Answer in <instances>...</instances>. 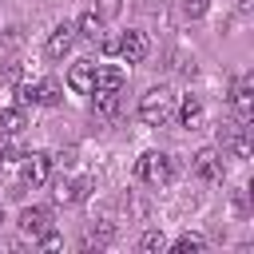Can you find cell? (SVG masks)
<instances>
[{
	"label": "cell",
	"mask_w": 254,
	"mask_h": 254,
	"mask_svg": "<svg viewBox=\"0 0 254 254\" xmlns=\"http://www.w3.org/2000/svg\"><path fill=\"white\" fill-rule=\"evenodd\" d=\"M48 175H52V155H44V151L24 155V163H20V183L24 187H44Z\"/></svg>",
	"instance_id": "4"
},
{
	"label": "cell",
	"mask_w": 254,
	"mask_h": 254,
	"mask_svg": "<svg viewBox=\"0 0 254 254\" xmlns=\"http://www.w3.org/2000/svg\"><path fill=\"white\" fill-rule=\"evenodd\" d=\"M60 99H64V87H60V79H36V83H20V91H16V103H20V107H28V103L56 107Z\"/></svg>",
	"instance_id": "3"
},
{
	"label": "cell",
	"mask_w": 254,
	"mask_h": 254,
	"mask_svg": "<svg viewBox=\"0 0 254 254\" xmlns=\"http://www.w3.org/2000/svg\"><path fill=\"white\" fill-rule=\"evenodd\" d=\"M71 44H75V24H56L52 36H48V56L52 60H64L71 52Z\"/></svg>",
	"instance_id": "10"
},
{
	"label": "cell",
	"mask_w": 254,
	"mask_h": 254,
	"mask_svg": "<svg viewBox=\"0 0 254 254\" xmlns=\"http://www.w3.org/2000/svg\"><path fill=\"white\" fill-rule=\"evenodd\" d=\"M99 48H103L107 56H115V52H119V36H99Z\"/></svg>",
	"instance_id": "22"
},
{
	"label": "cell",
	"mask_w": 254,
	"mask_h": 254,
	"mask_svg": "<svg viewBox=\"0 0 254 254\" xmlns=\"http://www.w3.org/2000/svg\"><path fill=\"white\" fill-rule=\"evenodd\" d=\"M36 242H40V250H60V246H64V238H60L52 226H48L44 234H36Z\"/></svg>",
	"instance_id": "20"
},
{
	"label": "cell",
	"mask_w": 254,
	"mask_h": 254,
	"mask_svg": "<svg viewBox=\"0 0 254 254\" xmlns=\"http://www.w3.org/2000/svg\"><path fill=\"white\" fill-rule=\"evenodd\" d=\"M230 103H234V111H238V119H250V115H254V75H250V71H242V75L234 79V91H230Z\"/></svg>",
	"instance_id": "7"
},
{
	"label": "cell",
	"mask_w": 254,
	"mask_h": 254,
	"mask_svg": "<svg viewBox=\"0 0 254 254\" xmlns=\"http://www.w3.org/2000/svg\"><path fill=\"white\" fill-rule=\"evenodd\" d=\"M91 175H79V179H60L56 183V198L60 202H83L87 194H91Z\"/></svg>",
	"instance_id": "9"
},
{
	"label": "cell",
	"mask_w": 254,
	"mask_h": 254,
	"mask_svg": "<svg viewBox=\"0 0 254 254\" xmlns=\"http://www.w3.org/2000/svg\"><path fill=\"white\" fill-rule=\"evenodd\" d=\"M75 36H87V40H99L103 36V16L91 8V12H83L79 16V28H75Z\"/></svg>",
	"instance_id": "16"
},
{
	"label": "cell",
	"mask_w": 254,
	"mask_h": 254,
	"mask_svg": "<svg viewBox=\"0 0 254 254\" xmlns=\"http://www.w3.org/2000/svg\"><path fill=\"white\" fill-rule=\"evenodd\" d=\"M139 246H143V250H147V254H155V250H163V246H167V238H163V230H147V234H143V242H139Z\"/></svg>",
	"instance_id": "19"
},
{
	"label": "cell",
	"mask_w": 254,
	"mask_h": 254,
	"mask_svg": "<svg viewBox=\"0 0 254 254\" xmlns=\"http://www.w3.org/2000/svg\"><path fill=\"white\" fill-rule=\"evenodd\" d=\"M190 171L202 179V183H222V155L214 147H202L194 159H190Z\"/></svg>",
	"instance_id": "6"
},
{
	"label": "cell",
	"mask_w": 254,
	"mask_h": 254,
	"mask_svg": "<svg viewBox=\"0 0 254 254\" xmlns=\"http://www.w3.org/2000/svg\"><path fill=\"white\" fill-rule=\"evenodd\" d=\"M91 95H95V111H99V115H115L119 91H91Z\"/></svg>",
	"instance_id": "18"
},
{
	"label": "cell",
	"mask_w": 254,
	"mask_h": 254,
	"mask_svg": "<svg viewBox=\"0 0 254 254\" xmlns=\"http://www.w3.org/2000/svg\"><path fill=\"white\" fill-rule=\"evenodd\" d=\"M218 135H222V147L238 151L242 159L250 155V139H246V127H242V123H222V131H218Z\"/></svg>",
	"instance_id": "13"
},
{
	"label": "cell",
	"mask_w": 254,
	"mask_h": 254,
	"mask_svg": "<svg viewBox=\"0 0 254 254\" xmlns=\"http://www.w3.org/2000/svg\"><path fill=\"white\" fill-rule=\"evenodd\" d=\"M123 79H127V71L119 64H103V67H95V87L91 91H119Z\"/></svg>",
	"instance_id": "12"
},
{
	"label": "cell",
	"mask_w": 254,
	"mask_h": 254,
	"mask_svg": "<svg viewBox=\"0 0 254 254\" xmlns=\"http://www.w3.org/2000/svg\"><path fill=\"white\" fill-rule=\"evenodd\" d=\"M179 127H202V103H198V95H183V103H179Z\"/></svg>",
	"instance_id": "14"
},
{
	"label": "cell",
	"mask_w": 254,
	"mask_h": 254,
	"mask_svg": "<svg viewBox=\"0 0 254 254\" xmlns=\"http://www.w3.org/2000/svg\"><path fill=\"white\" fill-rule=\"evenodd\" d=\"M24 123H28V115H24V107H20V103L0 111V131H4V135H20V131H24Z\"/></svg>",
	"instance_id": "15"
},
{
	"label": "cell",
	"mask_w": 254,
	"mask_h": 254,
	"mask_svg": "<svg viewBox=\"0 0 254 254\" xmlns=\"http://www.w3.org/2000/svg\"><path fill=\"white\" fill-rule=\"evenodd\" d=\"M16 226H20L24 234H32V238H36V234H44V230L52 226V214H48L44 206H24V210H20V218H16Z\"/></svg>",
	"instance_id": "11"
},
{
	"label": "cell",
	"mask_w": 254,
	"mask_h": 254,
	"mask_svg": "<svg viewBox=\"0 0 254 254\" xmlns=\"http://www.w3.org/2000/svg\"><path fill=\"white\" fill-rule=\"evenodd\" d=\"M135 171H139V179H143L147 187H167V183L175 179V159L163 155V151H147Z\"/></svg>",
	"instance_id": "2"
},
{
	"label": "cell",
	"mask_w": 254,
	"mask_h": 254,
	"mask_svg": "<svg viewBox=\"0 0 254 254\" xmlns=\"http://www.w3.org/2000/svg\"><path fill=\"white\" fill-rule=\"evenodd\" d=\"M206 8H210V0H183V12H187L190 20H198V16H206Z\"/></svg>",
	"instance_id": "21"
},
{
	"label": "cell",
	"mask_w": 254,
	"mask_h": 254,
	"mask_svg": "<svg viewBox=\"0 0 254 254\" xmlns=\"http://www.w3.org/2000/svg\"><path fill=\"white\" fill-rule=\"evenodd\" d=\"M147 52H151V40H147V32H139V28H127V32L119 36V56H123V64H143V60H147Z\"/></svg>",
	"instance_id": "5"
},
{
	"label": "cell",
	"mask_w": 254,
	"mask_h": 254,
	"mask_svg": "<svg viewBox=\"0 0 254 254\" xmlns=\"http://www.w3.org/2000/svg\"><path fill=\"white\" fill-rule=\"evenodd\" d=\"M171 115H175V95L167 87H151L139 99V119L147 127H163V123H171Z\"/></svg>",
	"instance_id": "1"
},
{
	"label": "cell",
	"mask_w": 254,
	"mask_h": 254,
	"mask_svg": "<svg viewBox=\"0 0 254 254\" xmlns=\"http://www.w3.org/2000/svg\"><path fill=\"white\" fill-rule=\"evenodd\" d=\"M171 250L175 254H198V250H206V242H202V234H179Z\"/></svg>",
	"instance_id": "17"
},
{
	"label": "cell",
	"mask_w": 254,
	"mask_h": 254,
	"mask_svg": "<svg viewBox=\"0 0 254 254\" xmlns=\"http://www.w3.org/2000/svg\"><path fill=\"white\" fill-rule=\"evenodd\" d=\"M67 87L75 95H91V87H95V60H75L71 71H67Z\"/></svg>",
	"instance_id": "8"
},
{
	"label": "cell",
	"mask_w": 254,
	"mask_h": 254,
	"mask_svg": "<svg viewBox=\"0 0 254 254\" xmlns=\"http://www.w3.org/2000/svg\"><path fill=\"white\" fill-rule=\"evenodd\" d=\"M119 12V0H99V16L107 20V16H115Z\"/></svg>",
	"instance_id": "23"
}]
</instances>
